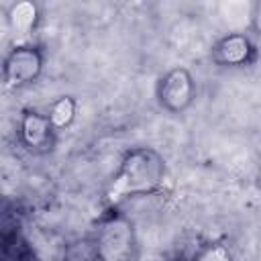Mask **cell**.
Returning <instances> with one entry per match:
<instances>
[{"mask_svg": "<svg viewBox=\"0 0 261 261\" xmlns=\"http://www.w3.org/2000/svg\"><path fill=\"white\" fill-rule=\"evenodd\" d=\"M47 116H49V120H51V124L55 126L57 133L69 128L75 122V116H77V100L73 96H69V94L57 96L49 104Z\"/></svg>", "mask_w": 261, "mask_h": 261, "instance_id": "9c48e42d", "label": "cell"}, {"mask_svg": "<svg viewBox=\"0 0 261 261\" xmlns=\"http://www.w3.org/2000/svg\"><path fill=\"white\" fill-rule=\"evenodd\" d=\"M31 251L39 261H67V245L47 230H35L29 237Z\"/></svg>", "mask_w": 261, "mask_h": 261, "instance_id": "ba28073f", "label": "cell"}, {"mask_svg": "<svg viewBox=\"0 0 261 261\" xmlns=\"http://www.w3.org/2000/svg\"><path fill=\"white\" fill-rule=\"evenodd\" d=\"M196 80L186 65H175L163 71L155 84V100L159 108L171 116H179L196 102Z\"/></svg>", "mask_w": 261, "mask_h": 261, "instance_id": "3957f363", "label": "cell"}, {"mask_svg": "<svg viewBox=\"0 0 261 261\" xmlns=\"http://www.w3.org/2000/svg\"><path fill=\"white\" fill-rule=\"evenodd\" d=\"M259 135H261V130H259Z\"/></svg>", "mask_w": 261, "mask_h": 261, "instance_id": "4fadbf2b", "label": "cell"}, {"mask_svg": "<svg viewBox=\"0 0 261 261\" xmlns=\"http://www.w3.org/2000/svg\"><path fill=\"white\" fill-rule=\"evenodd\" d=\"M249 29L253 31L255 37L261 39V0H255L251 4V18H249Z\"/></svg>", "mask_w": 261, "mask_h": 261, "instance_id": "8fae6325", "label": "cell"}, {"mask_svg": "<svg viewBox=\"0 0 261 261\" xmlns=\"http://www.w3.org/2000/svg\"><path fill=\"white\" fill-rule=\"evenodd\" d=\"M255 184H257V188H259V192H261V163H259V167H257V171H255Z\"/></svg>", "mask_w": 261, "mask_h": 261, "instance_id": "7c38bea8", "label": "cell"}, {"mask_svg": "<svg viewBox=\"0 0 261 261\" xmlns=\"http://www.w3.org/2000/svg\"><path fill=\"white\" fill-rule=\"evenodd\" d=\"M18 135L20 143L33 153H47L55 145L57 130L51 124L47 112L39 110H24L18 120Z\"/></svg>", "mask_w": 261, "mask_h": 261, "instance_id": "8992f818", "label": "cell"}, {"mask_svg": "<svg viewBox=\"0 0 261 261\" xmlns=\"http://www.w3.org/2000/svg\"><path fill=\"white\" fill-rule=\"evenodd\" d=\"M257 55L255 43L245 31H228L212 47V59L220 67H245Z\"/></svg>", "mask_w": 261, "mask_h": 261, "instance_id": "5b68a950", "label": "cell"}, {"mask_svg": "<svg viewBox=\"0 0 261 261\" xmlns=\"http://www.w3.org/2000/svg\"><path fill=\"white\" fill-rule=\"evenodd\" d=\"M196 261H234L232 251L222 243H210L200 249Z\"/></svg>", "mask_w": 261, "mask_h": 261, "instance_id": "30bf717a", "label": "cell"}, {"mask_svg": "<svg viewBox=\"0 0 261 261\" xmlns=\"http://www.w3.org/2000/svg\"><path fill=\"white\" fill-rule=\"evenodd\" d=\"M4 16H6L10 31L16 35V45H20V43H27L24 39L37 29L39 18H41V10H39L37 2L20 0V2L10 4V8L4 12Z\"/></svg>", "mask_w": 261, "mask_h": 261, "instance_id": "52a82bcc", "label": "cell"}, {"mask_svg": "<svg viewBox=\"0 0 261 261\" xmlns=\"http://www.w3.org/2000/svg\"><path fill=\"white\" fill-rule=\"evenodd\" d=\"M45 67L43 51L33 43L14 45L2 61V82L8 90H20L35 84Z\"/></svg>", "mask_w": 261, "mask_h": 261, "instance_id": "277c9868", "label": "cell"}, {"mask_svg": "<svg viewBox=\"0 0 261 261\" xmlns=\"http://www.w3.org/2000/svg\"><path fill=\"white\" fill-rule=\"evenodd\" d=\"M94 257L96 261H137L139 237L135 222L124 214L106 218L94 241Z\"/></svg>", "mask_w": 261, "mask_h": 261, "instance_id": "7a4b0ae2", "label": "cell"}, {"mask_svg": "<svg viewBox=\"0 0 261 261\" xmlns=\"http://www.w3.org/2000/svg\"><path fill=\"white\" fill-rule=\"evenodd\" d=\"M167 175L165 157L155 147L128 149L106 188V204L118 206L128 198L157 192Z\"/></svg>", "mask_w": 261, "mask_h": 261, "instance_id": "6da1fadb", "label": "cell"}]
</instances>
